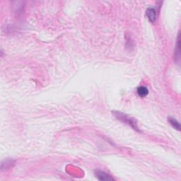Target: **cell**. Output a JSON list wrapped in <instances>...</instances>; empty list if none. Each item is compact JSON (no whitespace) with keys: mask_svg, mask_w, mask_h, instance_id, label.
<instances>
[{"mask_svg":"<svg viewBox=\"0 0 181 181\" xmlns=\"http://www.w3.org/2000/svg\"><path fill=\"white\" fill-rule=\"evenodd\" d=\"M114 115L116 117V118L119 120L123 122L124 123L128 124V125L131 126L136 131H139L138 127H137V120L134 118H132L125 114L120 113V112H114Z\"/></svg>","mask_w":181,"mask_h":181,"instance_id":"cell-1","label":"cell"},{"mask_svg":"<svg viewBox=\"0 0 181 181\" xmlns=\"http://www.w3.org/2000/svg\"><path fill=\"white\" fill-rule=\"evenodd\" d=\"M95 173L96 177L98 178L99 180H103V181H107V180H113L114 178L113 177H111V175L108 174V173H106L103 170L97 169L94 171Z\"/></svg>","mask_w":181,"mask_h":181,"instance_id":"cell-2","label":"cell"},{"mask_svg":"<svg viewBox=\"0 0 181 181\" xmlns=\"http://www.w3.org/2000/svg\"><path fill=\"white\" fill-rule=\"evenodd\" d=\"M147 16L148 19H149V21L154 23L156 19V11L154 8L153 7H149L147 9Z\"/></svg>","mask_w":181,"mask_h":181,"instance_id":"cell-3","label":"cell"},{"mask_svg":"<svg viewBox=\"0 0 181 181\" xmlns=\"http://www.w3.org/2000/svg\"><path fill=\"white\" fill-rule=\"evenodd\" d=\"M137 94L140 97H145L149 94V90L145 86H139L137 88Z\"/></svg>","mask_w":181,"mask_h":181,"instance_id":"cell-4","label":"cell"},{"mask_svg":"<svg viewBox=\"0 0 181 181\" xmlns=\"http://www.w3.org/2000/svg\"><path fill=\"white\" fill-rule=\"evenodd\" d=\"M169 122L170 124V125H171L173 128H175L178 131L180 130V124L175 118H172V117H170V118H169Z\"/></svg>","mask_w":181,"mask_h":181,"instance_id":"cell-5","label":"cell"}]
</instances>
